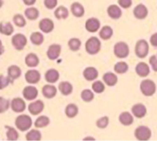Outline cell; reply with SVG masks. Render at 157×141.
Returning a JSON list of instances; mask_svg holds the SVG:
<instances>
[{
	"instance_id": "6da1fadb",
	"label": "cell",
	"mask_w": 157,
	"mask_h": 141,
	"mask_svg": "<svg viewBox=\"0 0 157 141\" xmlns=\"http://www.w3.org/2000/svg\"><path fill=\"white\" fill-rule=\"evenodd\" d=\"M101 48V42L97 37L93 36L88 38L85 43V50L89 55H96Z\"/></svg>"
},
{
	"instance_id": "7a4b0ae2",
	"label": "cell",
	"mask_w": 157,
	"mask_h": 141,
	"mask_svg": "<svg viewBox=\"0 0 157 141\" xmlns=\"http://www.w3.org/2000/svg\"><path fill=\"white\" fill-rule=\"evenodd\" d=\"M32 125V120L29 115L21 114L15 119V126L21 132L27 131Z\"/></svg>"
},
{
	"instance_id": "3957f363",
	"label": "cell",
	"mask_w": 157,
	"mask_h": 141,
	"mask_svg": "<svg viewBox=\"0 0 157 141\" xmlns=\"http://www.w3.org/2000/svg\"><path fill=\"white\" fill-rule=\"evenodd\" d=\"M140 90L144 96L151 97L156 93V85L154 81L152 80H144L140 84Z\"/></svg>"
},
{
	"instance_id": "277c9868",
	"label": "cell",
	"mask_w": 157,
	"mask_h": 141,
	"mask_svg": "<svg viewBox=\"0 0 157 141\" xmlns=\"http://www.w3.org/2000/svg\"><path fill=\"white\" fill-rule=\"evenodd\" d=\"M113 53L118 58H126L130 54V48L128 44L124 41H119L116 43L113 47Z\"/></svg>"
},
{
	"instance_id": "5b68a950",
	"label": "cell",
	"mask_w": 157,
	"mask_h": 141,
	"mask_svg": "<svg viewBox=\"0 0 157 141\" xmlns=\"http://www.w3.org/2000/svg\"><path fill=\"white\" fill-rule=\"evenodd\" d=\"M150 46L148 42L144 39H140L136 42L135 46V54L140 58H145L148 55Z\"/></svg>"
},
{
	"instance_id": "8992f818",
	"label": "cell",
	"mask_w": 157,
	"mask_h": 141,
	"mask_svg": "<svg viewBox=\"0 0 157 141\" xmlns=\"http://www.w3.org/2000/svg\"><path fill=\"white\" fill-rule=\"evenodd\" d=\"M134 135L137 140L147 141L151 138L152 132L147 126H140L135 130Z\"/></svg>"
},
{
	"instance_id": "52a82bcc",
	"label": "cell",
	"mask_w": 157,
	"mask_h": 141,
	"mask_svg": "<svg viewBox=\"0 0 157 141\" xmlns=\"http://www.w3.org/2000/svg\"><path fill=\"white\" fill-rule=\"evenodd\" d=\"M12 44L16 50L21 51L27 44V38L22 34H15L12 38Z\"/></svg>"
},
{
	"instance_id": "ba28073f",
	"label": "cell",
	"mask_w": 157,
	"mask_h": 141,
	"mask_svg": "<svg viewBox=\"0 0 157 141\" xmlns=\"http://www.w3.org/2000/svg\"><path fill=\"white\" fill-rule=\"evenodd\" d=\"M38 27H39L40 30L41 32H44V33L48 34L54 30L55 24H54V21L52 19L48 18H44L39 21Z\"/></svg>"
},
{
	"instance_id": "9c48e42d",
	"label": "cell",
	"mask_w": 157,
	"mask_h": 141,
	"mask_svg": "<svg viewBox=\"0 0 157 141\" xmlns=\"http://www.w3.org/2000/svg\"><path fill=\"white\" fill-rule=\"evenodd\" d=\"M23 97L27 101H34L38 95V90L34 86H27L23 89Z\"/></svg>"
},
{
	"instance_id": "30bf717a",
	"label": "cell",
	"mask_w": 157,
	"mask_h": 141,
	"mask_svg": "<svg viewBox=\"0 0 157 141\" xmlns=\"http://www.w3.org/2000/svg\"><path fill=\"white\" fill-rule=\"evenodd\" d=\"M61 52V47L60 44H53L49 46L47 51V56L49 60L54 61L58 58Z\"/></svg>"
},
{
	"instance_id": "8fae6325",
	"label": "cell",
	"mask_w": 157,
	"mask_h": 141,
	"mask_svg": "<svg viewBox=\"0 0 157 141\" xmlns=\"http://www.w3.org/2000/svg\"><path fill=\"white\" fill-rule=\"evenodd\" d=\"M44 104L41 100H37L30 103L29 105V111L32 115H38L44 110Z\"/></svg>"
},
{
	"instance_id": "7c38bea8",
	"label": "cell",
	"mask_w": 157,
	"mask_h": 141,
	"mask_svg": "<svg viewBox=\"0 0 157 141\" xmlns=\"http://www.w3.org/2000/svg\"><path fill=\"white\" fill-rule=\"evenodd\" d=\"M12 110L15 113H22L26 108V104L21 97L14 98L11 103Z\"/></svg>"
},
{
	"instance_id": "4fadbf2b",
	"label": "cell",
	"mask_w": 157,
	"mask_h": 141,
	"mask_svg": "<svg viewBox=\"0 0 157 141\" xmlns=\"http://www.w3.org/2000/svg\"><path fill=\"white\" fill-rule=\"evenodd\" d=\"M148 9L144 4H138L133 9V15L137 19H144L148 15Z\"/></svg>"
},
{
	"instance_id": "5bb4252c",
	"label": "cell",
	"mask_w": 157,
	"mask_h": 141,
	"mask_svg": "<svg viewBox=\"0 0 157 141\" xmlns=\"http://www.w3.org/2000/svg\"><path fill=\"white\" fill-rule=\"evenodd\" d=\"M101 28V22L97 18H90L86 21L85 29L87 32L94 33Z\"/></svg>"
},
{
	"instance_id": "9a60e30c",
	"label": "cell",
	"mask_w": 157,
	"mask_h": 141,
	"mask_svg": "<svg viewBox=\"0 0 157 141\" xmlns=\"http://www.w3.org/2000/svg\"><path fill=\"white\" fill-rule=\"evenodd\" d=\"M25 81L29 84H37L41 80V74L38 70H29L25 74Z\"/></svg>"
},
{
	"instance_id": "2e32d148",
	"label": "cell",
	"mask_w": 157,
	"mask_h": 141,
	"mask_svg": "<svg viewBox=\"0 0 157 141\" xmlns=\"http://www.w3.org/2000/svg\"><path fill=\"white\" fill-rule=\"evenodd\" d=\"M132 113L136 118H143L147 115V107L143 104H136L132 107Z\"/></svg>"
},
{
	"instance_id": "e0dca14e",
	"label": "cell",
	"mask_w": 157,
	"mask_h": 141,
	"mask_svg": "<svg viewBox=\"0 0 157 141\" xmlns=\"http://www.w3.org/2000/svg\"><path fill=\"white\" fill-rule=\"evenodd\" d=\"M107 12L109 17L113 19H119L122 16V10L121 9V6H118L115 4L109 6Z\"/></svg>"
},
{
	"instance_id": "ac0fdd59",
	"label": "cell",
	"mask_w": 157,
	"mask_h": 141,
	"mask_svg": "<svg viewBox=\"0 0 157 141\" xmlns=\"http://www.w3.org/2000/svg\"><path fill=\"white\" fill-rule=\"evenodd\" d=\"M136 73L137 74L138 76L140 78H145L147 77L150 73V69L148 64L145 62H140L138 63L137 65L136 66Z\"/></svg>"
},
{
	"instance_id": "d6986e66",
	"label": "cell",
	"mask_w": 157,
	"mask_h": 141,
	"mask_svg": "<svg viewBox=\"0 0 157 141\" xmlns=\"http://www.w3.org/2000/svg\"><path fill=\"white\" fill-rule=\"evenodd\" d=\"M71 12L73 14L74 16L77 17V18H81L82 16H84V13H85V9L82 4L78 2H75L72 3L71 6Z\"/></svg>"
},
{
	"instance_id": "ffe728a7",
	"label": "cell",
	"mask_w": 157,
	"mask_h": 141,
	"mask_svg": "<svg viewBox=\"0 0 157 141\" xmlns=\"http://www.w3.org/2000/svg\"><path fill=\"white\" fill-rule=\"evenodd\" d=\"M83 76L88 81H94L98 77V70L94 67H87L83 71Z\"/></svg>"
},
{
	"instance_id": "44dd1931",
	"label": "cell",
	"mask_w": 157,
	"mask_h": 141,
	"mask_svg": "<svg viewBox=\"0 0 157 141\" xmlns=\"http://www.w3.org/2000/svg\"><path fill=\"white\" fill-rule=\"evenodd\" d=\"M41 92L44 97L48 98V99H52V98L55 97V95L57 94V88L55 87V86L52 85V84H45L42 87Z\"/></svg>"
},
{
	"instance_id": "7402d4cb",
	"label": "cell",
	"mask_w": 157,
	"mask_h": 141,
	"mask_svg": "<svg viewBox=\"0 0 157 141\" xmlns=\"http://www.w3.org/2000/svg\"><path fill=\"white\" fill-rule=\"evenodd\" d=\"M60 74L58 70L56 69H49L46 71L45 74H44V78H45L46 81L48 83H51V84H54V83L57 82L59 79Z\"/></svg>"
},
{
	"instance_id": "603a6c76",
	"label": "cell",
	"mask_w": 157,
	"mask_h": 141,
	"mask_svg": "<svg viewBox=\"0 0 157 141\" xmlns=\"http://www.w3.org/2000/svg\"><path fill=\"white\" fill-rule=\"evenodd\" d=\"M119 121L122 125L127 127V126H130L133 124L134 119L131 113H129L128 111H124L120 114Z\"/></svg>"
},
{
	"instance_id": "cb8c5ba5",
	"label": "cell",
	"mask_w": 157,
	"mask_h": 141,
	"mask_svg": "<svg viewBox=\"0 0 157 141\" xmlns=\"http://www.w3.org/2000/svg\"><path fill=\"white\" fill-rule=\"evenodd\" d=\"M104 82L109 87H113L117 84L118 81L117 76L113 72H107L103 76Z\"/></svg>"
},
{
	"instance_id": "d4e9b609",
	"label": "cell",
	"mask_w": 157,
	"mask_h": 141,
	"mask_svg": "<svg viewBox=\"0 0 157 141\" xmlns=\"http://www.w3.org/2000/svg\"><path fill=\"white\" fill-rule=\"evenodd\" d=\"M25 62L28 67H37L39 64V58L38 55H35V53H29L26 55Z\"/></svg>"
},
{
	"instance_id": "484cf974",
	"label": "cell",
	"mask_w": 157,
	"mask_h": 141,
	"mask_svg": "<svg viewBox=\"0 0 157 141\" xmlns=\"http://www.w3.org/2000/svg\"><path fill=\"white\" fill-rule=\"evenodd\" d=\"M58 89L63 95L67 96L73 92V85L68 81H62L58 85Z\"/></svg>"
},
{
	"instance_id": "4316f807",
	"label": "cell",
	"mask_w": 157,
	"mask_h": 141,
	"mask_svg": "<svg viewBox=\"0 0 157 141\" xmlns=\"http://www.w3.org/2000/svg\"><path fill=\"white\" fill-rule=\"evenodd\" d=\"M21 75V70L18 66L11 65L8 68V76L12 80V81L15 79H18Z\"/></svg>"
},
{
	"instance_id": "83f0119b",
	"label": "cell",
	"mask_w": 157,
	"mask_h": 141,
	"mask_svg": "<svg viewBox=\"0 0 157 141\" xmlns=\"http://www.w3.org/2000/svg\"><path fill=\"white\" fill-rule=\"evenodd\" d=\"M55 16L56 17L57 19H66L69 15L68 9L64 6H61L57 8L55 11Z\"/></svg>"
},
{
	"instance_id": "f1b7e54d",
	"label": "cell",
	"mask_w": 157,
	"mask_h": 141,
	"mask_svg": "<svg viewBox=\"0 0 157 141\" xmlns=\"http://www.w3.org/2000/svg\"><path fill=\"white\" fill-rule=\"evenodd\" d=\"M113 30L112 29V28L110 26L105 25L101 29V30L100 31L99 35L101 38V39L103 40H109L112 36H113Z\"/></svg>"
},
{
	"instance_id": "f546056e",
	"label": "cell",
	"mask_w": 157,
	"mask_h": 141,
	"mask_svg": "<svg viewBox=\"0 0 157 141\" xmlns=\"http://www.w3.org/2000/svg\"><path fill=\"white\" fill-rule=\"evenodd\" d=\"M25 15L28 19L34 21V20H36L39 16V11L35 7L28 8L25 11Z\"/></svg>"
},
{
	"instance_id": "4dcf8cb0",
	"label": "cell",
	"mask_w": 157,
	"mask_h": 141,
	"mask_svg": "<svg viewBox=\"0 0 157 141\" xmlns=\"http://www.w3.org/2000/svg\"><path fill=\"white\" fill-rule=\"evenodd\" d=\"M65 114L67 117L74 118L78 115V107L76 104H67V107H65Z\"/></svg>"
},
{
	"instance_id": "1f68e13d",
	"label": "cell",
	"mask_w": 157,
	"mask_h": 141,
	"mask_svg": "<svg viewBox=\"0 0 157 141\" xmlns=\"http://www.w3.org/2000/svg\"><path fill=\"white\" fill-rule=\"evenodd\" d=\"M14 32V28L10 22H4L2 21L0 23V33L5 35H11Z\"/></svg>"
},
{
	"instance_id": "d6a6232c",
	"label": "cell",
	"mask_w": 157,
	"mask_h": 141,
	"mask_svg": "<svg viewBox=\"0 0 157 141\" xmlns=\"http://www.w3.org/2000/svg\"><path fill=\"white\" fill-rule=\"evenodd\" d=\"M30 40L32 43L35 45L39 46L44 42V35L38 32H35L31 35Z\"/></svg>"
},
{
	"instance_id": "836d02e7",
	"label": "cell",
	"mask_w": 157,
	"mask_h": 141,
	"mask_svg": "<svg viewBox=\"0 0 157 141\" xmlns=\"http://www.w3.org/2000/svg\"><path fill=\"white\" fill-rule=\"evenodd\" d=\"M25 138L29 141H39L41 139V133L38 130H31L27 133Z\"/></svg>"
},
{
	"instance_id": "e575fe53",
	"label": "cell",
	"mask_w": 157,
	"mask_h": 141,
	"mask_svg": "<svg viewBox=\"0 0 157 141\" xmlns=\"http://www.w3.org/2000/svg\"><path fill=\"white\" fill-rule=\"evenodd\" d=\"M49 124H50V119L48 116L42 115L37 118L35 122V126L36 128H44L47 127Z\"/></svg>"
},
{
	"instance_id": "d590c367",
	"label": "cell",
	"mask_w": 157,
	"mask_h": 141,
	"mask_svg": "<svg viewBox=\"0 0 157 141\" xmlns=\"http://www.w3.org/2000/svg\"><path fill=\"white\" fill-rule=\"evenodd\" d=\"M6 129H7V132H6V136H7L8 140L10 141H14L17 140L18 139V133L17 132V130H15L13 127H9V126H6Z\"/></svg>"
},
{
	"instance_id": "8d00e7d4",
	"label": "cell",
	"mask_w": 157,
	"mask_h": 141,
	"mask_svg": "<svg viewBox=\"0 0 157 141\" xmlns=\"http://www.w3.org/2000/svg\"><path fill=\"white\" fill-rule=\"evenodd\" d=\"M68 47L72 51H78L81 46V41L79 38H72L68 41Z\"/></svg>"
},
{
	"instance_id": "74e56055",
	"label": "cell",
	"mask_w": 157,
	"mask_h": 141,
	"mask_svg": "<svg viewBox=\"0 0 157 141\" xmlns=\"http://www.w3.org/2000/svg\"><path fill=\"white\" fill-rule=\"evenodd\" d=\"M113 69L116 73L121 74H125L128 70L129 66L125 61H120L115 64Z\"/></svg>"
},
{
	"instance_id": "f35d334b",
	"label": "cell",
	"mask_w": 157,
	"mask_h": 141,
	"mask_svg": "<svg viewBox=\"0 0 157 141\" xmlns=\"http://www.w3.org/2000/svg\"><path fill=\"white\" fill-rule=\"evenodd\" d=\"M81 99L84 101V102H90L94 100V94L93 91H91V90L90 89H84L81 91Z\"/></svg>"
},
{
	"instance_id": "ab89813d",
	"label": "cell",
	"mask_w": 157,
	"mask_h": 141,
	"mask_svg": "<svg viewBox=\"0 0 157 141\" xmlns=\"http://www.w3.org/2000/svg\"><path fill=\"white\" fill-rule=\"evenodd\" d=\"M92 90L95 93H101L105 90V86L101 81H96L92 84Z\"/></svg>"
},
{
	"instance_id": "60d3db41",
	"label": "cell",
	"mask_w": 157,
	"mask_h": 141,
	"mask_svg": "<svg viewBox=\"0 0 157 141\" xmlns=\"http://www.w3.org/2000/svg\"><path fill=\"white\" fill-rule=\"evenodd\" d=\"M13 21L15 25L19 28H23L26 25L25 19L24 16L21 14H16V15H14Z\"/></svg>"
},
{
	"instance_id": "b9f144b4",
	"label": "cell",
	"mask_w": 157,
	"mask_h": 141,
	"mask_svg": "<svg viewBox=\"0 0 157 141\" xmlns=\"http://www.w3.org/2000/svg\"><path fill=\"white\" fill-rule=\"evenodd\" d=\"M109 124V117L107 116H104L98 119L96 121V125L98 128L104 129L108 126Z\"/></svg>"
},
{
	"instance_id": "7bdbcfd3",
	"label": "cell",
	"mask_w": 157,
	"mask_h": 141,
	"mask_svg": "<svg viewBox=\"0 0 157 141\" xmlns=\"http://www.w3.org/2000/svg\"><path fill=\"white\" fill-rule=\"evenodd\" d=\"M10 83H12V80L9 76L5 77L3 75H0V90L4 89Z\"/></svg>"
},
{
	"instance_id": "ee69618b",
	"label": "cell",
	"mask_w": 157,
	"mask_h": 141,
	"mask_svg": "<svg viewBox=\"0 0 157 141\" xmlns=\"http://www.w3.org/2000/svg\"><path fill=\"white\" fill-rule=\"evenodd\" d=\"M9 107V101L6 98L0 97V113L6 112Z\"/></svg>"
},
{
	"instance_id": "f6af8a7d",
	"label": "cell",
	"mask_w": 157,
	"mask_h": 141,
	"mask_svg": "<svg viewBox=\"0 0 157 141\" xmlns=\"http://www.w3.org/2000/svg\"><path fill=\"white\" fill-rule=\"evenodd\" d=\"M44 5L46 9H54L58 5V0H44Z\"/></svg>"
},
{
	"instance_id": "bcb514c9",
	"label": "cell",
	"mask_w": 157,
	"mask_h": 141,
	"mask_svg": "<svg viewBox=\"0 0 157 141\" xmlns=\"http://www.w3.org/2000/svg\"><path fill=\"white\" fill-rule=\"evenodd\" d=\"M118 4L123 9H129L132 6L133 1L132 0H118Z\"/></svg>"
},
{
	"instance_id": "7dc6e473",
	"label": "cell",
	"mask_w": 157,
	"mask_h": 141,
	"mask_svg": "<svg viewBox=\"0 0 157 141\" xmlns=\"http://www.w3.org/2000/svg\"><path fill=\"white\" fill-rule=\"evenodd\" d=\"M150 64L151 65L152 68L155 72H157V56L156 55H152L149 60Z\"/></svg>"
},
{
	"instance_id": "c3c4849f",
	"label": "cell",
	"mask_w": 157,
	"mask_h": 141,
	"mask_svg": "<svg viewBox=\"0 0 157 141\" xmlns=\"http://www.w3.org/2000/svg\"><path fill=\"white\" fill-rule=\"evenodd\" d=\"M150 42L151 44V45H153V47H157V32L156 33L153 34L150 37Z\"/></svg>"
},
{
	"instance_id": "681fc988",
	"label": "cell",
	"mask_w": 157,
	"mask_h": 141,
	"mask_svg": "<svg viewBox=\"0 0 157 141\" xmlns=\"http://www.w3.org/2000/svg\"><path fill=\"white\" fill-rule=\"evenodd\" d=\"M22 1H23V2H24L25 5L31 6H33L34 4H35V2H36L37 0H22Z\"/></svg>"
},
{
	"instance_id": "f907efd6",
	"label": "cell",
	"mask_w": 157,
	"mask_h": 141,
	"mask_svg": "<svg viewBox=\"0 0 157 141\" xmlns=\"http://www.w3.org/2000/svg\"><path fill=\"white\" fill-rule=\"evenodd\" d=\"M4 53V47H3V44L2 41L0 40V55H2Z\"/></svg>"
},
{
	"instance_id": "816d5d0a",
	"label": "cell",
	"mask_w": 157,
	"mask_h": 141,
	"mask_svg": "<svg viewBox=\"0 0 157 141\" xmlns=\"http://www.w3.org/2000/svg\"><path fill=\"white\" fill-rule=\"evenodd\" d=\"M2 5H3V0H0V8L2 6Z\"/></svg>"
}]
</instances>
